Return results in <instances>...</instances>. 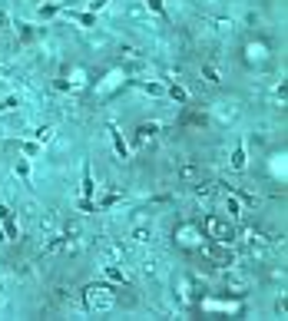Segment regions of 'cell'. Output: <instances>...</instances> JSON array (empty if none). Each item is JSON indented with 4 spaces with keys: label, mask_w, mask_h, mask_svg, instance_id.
Returning a JSON list of instances; mask_svg holds the SVG:
<instances>
[{
    "label": "cell",
    "mask_w": 288,
    "mask_h": 321,
    "mask_svg": "<svg viewBox=\"0 0 288 321\" xmlns=\"http://www.w3.org/2000/svg\"><path fill=\"white\" fill-rule=\"evenodd\" d=\"M83 305L89 308V311H110V308H116V291L110 288V285H86L83 288Z\"/></svg>",
    "instance_id": "obj_1"
},
{
    "label": "cell",
    "mask_w": 288,
    "mask_h": 321,
    "mask_svg": "<svg viewBox=\"0 0 288 321\" xmlns=\"http://www.w3.org/2000/svg\"><path fill=\"white\" fill-rule=\"evenodd\" d=\"M202 232H206L209 242H225V245H232V242L239 239L235 225L229 222V219H219V216H206V219H202Z\"/></svg>",
    "instance_id": "obj_2"
},
{
    "label": "cell",
    "mask_w": 288,
    "mask_h": 321,
    "mask_svg": "<svg viewBox=\"0 0 288 321\" xmlns=\"http://www.w3.org/2000/svg\"><path fill=\"white\" fill-rule=\"evenodd\" d=\"M202 258H206L212 268H232L235 265V255L225 242H209L206 249H202Z\"/></svg>",
    "instance_id": "obj_3"
},
{
    "label": "cell",
    "mask_w": 288,
    "mask_h": 321,
    "mask_svg": "<svg viewBox=\"0 0 288 321\" xmlns=\"http://www.w3.org/2000/svg\"><path fill=\"white\" fill-rule=\"evenodd\" d=\"M222 278H225V288L232 291V295H248V291H252V278L242 275V272H232V268L225 272L222 268Z\"/></svg>",
    "instance_id": "obj_4"
},
{
    "label": "cell",
    "mask_w": 288,
    "mask_h": 321,
    "mask_svg": "<svg viewBox=\"0 0 288 321\" xmlns=\"http://www.w3.org/2000/svg\"><path fill=\"white\" fill-rule=\"evenodd\" d=\"M216 192H219V185L212 182V179H206V182H202V179H196V189H192V195H196L199 202H212V199H216Z\"/></svg>",
    "instance_id": "obj_5"
},
{
    "label": "cell",
    "mask_w": 288,
    "mask_h": 321,
    "mask_svg": "<svg viewBox=\"0 0 288 321\" xmlns=\"http://www.w3.org/2000/svg\"><path fill=\"white\" fill-rule=\"evenodd\" d=\"M156 133H159V123H143V126L136 129V143L139 146H149L152 139H156Z\"/></svg>",
    "instance_id": "obj_6"
},
{
    "label": "cell",
    "mask_w": 288,
    "mask_h": 321,
    "mask_svg": "<svg viewBox=\"0 0 288 321\" xmlns=\"http://www.w3.org/2000/svg\"><path fill=\"white\" fill-rule=\"evenodd\" d=\"M202 172H199V166L196 162H182V166L176 169V179H182V182H196Z\"/></svg>",
    "instance_id": "obj_7"
},
{
    "label": "cell",
    "mask_w": 288,
    "mask_h": 321,
    "mask_svg": "<svg viewBox=\"0 0 288 321\" xmlns=\"http://www.w3.org/2000/svg\"><path fill=\"white\" fill-rule=\"evenodd\" d=\"M225 209H229V216L232 219H245V209H242V202H239V195H225Z\"/></svg>",
    "instance_id": "obj_8"
},
{
    "label": "cell",
    "mask_w": 288,
    "mask_h": 321,
    "mask_svg": "<svg viewBox=\"0 0 288 321\" xmlns=\"http://www.w3.org/2000/svg\"><path fill=\"white\" fill-rule=\"evenodd\" d=\"M216 116H219L222 123H232L235 116H239V110H235V103H219V106H216Z\"/></svg>",
    "instance_id": "obj_9"
},
{
    "label": "cell",
    "mask_w": 288,
    "mask_h": 321,
    "mask_svg": "<svg viewBox=\"0 0 288 321\" xmlns=\"http://www.w3.org/2000/svg\"><path fill=\"white\" fill-rule=\"evenodd\" d=\"M103 252L110 262H123L126 258V252H123V245H116V242H103Z\"/></svg>",
    "instance_id": "obj_10"
},
{
    "label": "cell",
    "mask_w": 288,
    "mask_h": 321,
    "mask_svg": "<svg viewBox=\"0 0 288 321\" xmlns=\"http://www.w3.org/2000/svg\"><path fill=\"white\" fill-rule=\"evenodd\" d=\"M143 275H146V278L162 275V262H159V258H146V262H143Z\"/></svg>",
    "instance_id": "obj_11"
},
{
    "label": "cell",
    "mask_w": 288,
    "mask_h": 321,
    "mask_svg": "<svg viewBox=\"0 0 288 321\" xmlns=\"http://www.w3.org/2000/svg\"><path fill=\"white\" fill-rule=\"evenodd\" d=\"M133 239H136L139 245H149V242H152V229H146V225H136V229H133Z\"/></svg>",
    "instance_id": "obj_12"
},
{
    "label": "cell",
    "mask_w": 288,
    "mask_h": 321,
    "mask_svg": "<svg viewBox=\"0 0 288 321\" xmlns=\"http://www.w3.org/2000/svg\"><path fill=\"white\" fill-rule=\"evenodd\" d=\"M103 272H106V278H110V281H120V285H126V272H123V268H116V265H103Z\"/></svg>",
    "instance_id": "obj_13"
},
{
    "label": "cell",
    "mask_w": 288,
    "mask_h": 321,
    "mask_svg": "<svg viewBox=\"0 0 288 321\" xmlns=\"http://www.w3.org/2000/svg\"><path fill=\"white\" fill-rule=\"evenodd\" d=\"M56 225H60L56 212H47V216H40V229H47V232H56Z\"/></svg>",
    "instance_id": "obj_14"
},
{
    "label": "cell",
    "mask_w": 288,
    "mask_h": 321,
    "mask_svg": "<svg viewBox=\"0 0 288 321\" xmlns=\"http://www.w3.org/2000/svg\"><path fill=\"white\" fill-rule=\"evenodd\" d=\"M110 133H113V143H116V153H120L123 159H129V153H126V143H123V136H120V129H116V126H110Z\"/></svg>",
    "instance_id": "obj_15"
},
{
    "label": "cell",
    "mask_w": 288,
    "mask_h": 321,
    "mask_svg": "<svg viewBox=\"0 0 288 321\" xmlns=\"http://www.w3.org/2000/svg\"><path fill=\"white\" fill-rule=\"evenodd\" d=\"M120 56L126 60V63H143V56H139V50H136V47H123V50H120Z\"/></svg>",
    "instance_id": "obj_16"
},
{
    "label": "cell",
    "mask_w": 288,
    "mask_h": 321,
    "mask_svg": "<svg viewBox=\"0 0 288 321\" xmlns=\"http://www.w3.org/2000/svg\"><path fill=\"white\" fill-rule=\"evenodd\" d=\"M232 169H239V172L245 169V149H235L232 153Z\"/></svg>",
    "instance_id": "obj_17"
},
{
    "label": "cell",
    "mask_w": 288,
    "mask_h": 321,
    "mask_svg": "<svg viewBox=\"0 0 288 321\" xmlns=\"http://www.w3.org/2000/svg\"><path fill=\"white\" fill-rule=\"evenodd\" d=\"M169 96H172V99H179V103H185V99H189V93H185V89L179 86V83H172V89H169Z\"/></svg>",
    "instance_id": "obj_18"
},
{
    "label": "cell",
    "mask_w": 288,
    "mask_h": 321,
    "mask_svg": "<svg viewBox=\"0 0 288 321\" xmlns=\"http://www.w3.org/2000/svg\"><path fill=\"white\" fill-rule=\"evenodd\" d=\"M93 176H89V169H83V195H93Z\"/></svg>",
    "instance_id": "obj_19"
},
{
    "label": "cell",
    "mask_w": 288,
    "mask_h": 321,
    "mask_svg": "<svg viewBox=\"0 0 288 321\" xmlns=\"http://www.w3.org/2000/svg\"><path fill=\"white\" fill-rule=\"evenodd\" d=\"M53 133H56V129L47 123V126H40V129H37V139H40V143H47V139H53Z\"/></svg>",
    "instance_id": "obj_20"
},
{
    "label": "cell",
    "mask_w": 288,
    "mask_h": 321,
    "mask_svg": "<svg viewBox=\"0 0 288 321\" xmlns=\"http://www.w3.org/2000/svg\"><path fill=\"white\" fill-rule=\"evenodd\" d=\"M206 76H209V83H222V80H219V73H216V66H206Z\"/></svg>",
    "instance_id": "obj_21"
},
{
    "label": "cell",
    "mask_w": 288,
    "mask_h": 321,
    "mask_svg": "<svg viewBox=\"0 0 288 321\" xmlns=\"http://www.w3.org/2000/svg\"><path fill=\"white\" fill-rule=\"evenodd\" d=\"M146 7L156 10V14H162V0H146Z\"/></svg>",
    "instance_id": "obj_22"
},
{
    "label": "cell",
    "mask_w": 288,
    "mask_h": 321,
    "mask_svg": "<svg viewBox=\"0 0 288 321\" xmlns=\"http://www.w3.org/2000/svg\"><path fill=\"white\" fill-rule=\"evenodd\" d=\"M17 172H20V176L27 179V172H30V169H27V162H24V159H17Z\"/></svg>",
    "instance_id": "obj_23"
},
{
    "label": "cell",
    "mask_w": 288,
    "mask_h": 321,
    "mask_svg": "<svg viewBox=\"0 0 288 321\" xmlns=\"http://www.w3.org/2000/svg\"><path fill=\"white\" fill-rule=\"evenodd\" d=\"M89 7H93V10H100V7H106V0H89Z\"/></svg>",
    "instance_id": "obj_24"
}]
</instances>
